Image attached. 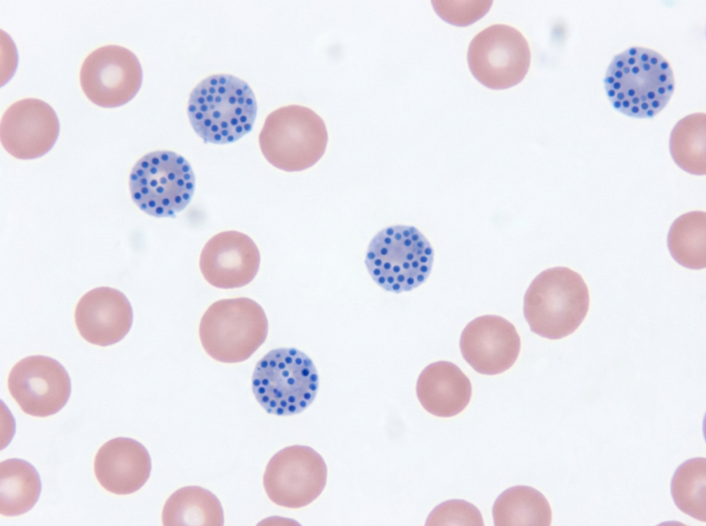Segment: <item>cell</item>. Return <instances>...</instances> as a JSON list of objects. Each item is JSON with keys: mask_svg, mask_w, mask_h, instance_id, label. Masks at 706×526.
<instances>
[{"mask_svg": "<svg viewBox=\"0 0 706 526\" xmlns=\"http://www.w3.org/2000/svg\"><path fill=\"white\" fill-rule=\"evenodd\" d=\"M195 177L190 164L170 151H155L141 157L130 174L129 188L136 205L147 214L174 217L190 202Z\"/></svg>", "mask_w": 706, "mask_h": 526, "instance_id": "ba28073f", "label": "cell"}, {"mask_svg": "<svg viewBox=\"0 0 706 526\" xmlns=\"http://www.w3.org/2000/svg\"><path fill=\"white\" fill-rule=\"evenodd\" d=\"M531 59L529 44L517 29L504 24L490 25L470 43L467 63L474 78L492 90L519 83L527 74Z\"/></svg>", "mask_w": 706, "mask_h": 526, "instance_id": "9c48e42d", "label": "cell"}, {"mask_svg": "<svg viewBox=\"0 0 706 526\" xmlns=\"http://www.w3.org/2000/svg\"><path fill=\"white\" fill-rule=\"evenodd\" d=\"M437 14L445 21L456 26H467L482 18L490 10L492 1H432Z\"/></svg>", "mask_w": 706, "mask_h": 526, "instance_id": "484cf974", "label": "cell"}, {"mask_svg": "<svg viewBox=\"0 0 706 526\" xmlns=\"http://www.w3.org/2000/svg\"><path fill=\"white\" fill-rule=\"evenodd\" d=\"M152 469L146 448L134 439L117 437L103 444L94 462L96 478L113 494H132L143 486Z\"/></svg>", "mask_w": 706, "mask_h": 526, "instance_id": "e0dca14e", "label": "cell"}, {"mask_svg": "<svg viewBox=\"0 0 706 526\" xmlns=\"http://www.w3.org/2000/svg\"><path fill=\"white\" fill-rule=\"evenodd\" d=\"M706 459L693 458L675 471L671 494L676 507L683 513L706 522Z\"/></svg>", "mask_w": 706, "mask_h": 526, "instance_id": "cb8c5ba5", "label": "cell"}, {"mask_svg": "<svg viewBox=\"0 0 706 526\" xmlns=\"http://www.w3.org/2000/svg\"><path fill=\"white\" fill-rule=\"evenodd\" d=\"M268 322L261 306L248 297L223 299L211 304L199 324L206 353L222 363L249 359L264 343Z\"/></svg>", "mask_w": 706, "mask_h": 526, "instance_id": "5b68a950", "label": "cell"}, {"mask_svg": "<svg viewBox=\"0 0 706 526\" xmlns=\"http://www.w3.org/2000/svg\"><path fill=\"white\" fill-rule=\"evenodd\" d=\"M8 387L26 414L45 417L58 412L70 394V377L57 360L33 355L17 363L10 372Z\"/></svg>", "mask_w": 706, "mask_h": 526, "instance_id": "7c38bea8", "label": "cell"}, {"mask_svg": "<svg viewBox=\"0 0 706 526\" xmlns=\"http://www.w3.org/2000/svg\"><path fill=\"white\" fill-rule=\"evenodd\" d=\"M496 526H549L552 510L544 495L525 485L507 489L495 501L492 507Z\"/></svg>", "mask_w": 706, "mask_h": 526, "instance_id": "ffe728a7", "label": "cell"}, {"mask_svg": "<svg viewBox=\"0 0 706 526\" xmlns=\"http://www.w3.org/2000/svg\"><path fill=\"white\" fill-rule=\"evenodd\" d=\"M604 85L615 109L631 117L648 118L668 103L675 81L669 62L661 54L635 46L613 58Z\"/></svg>", "mask_w": 706, "mask_h": 526, "instance_id": "6da1fadb", "label": "cell"}, {"mask_svg": "<svg viewBox=\"0 0 706 526\" xmlns=\"http://www.w3.org/2000/svg\"><path fill=\"white\" fill-rule=\"evenodd\" d=\"M132 309L117 289L99 287L86 293L77 304L74 319L81 337L92 344L106 346L120 341L132 323Z\"/></svg>", "mask_w": 706, "mask_h": 526, "instance_id": "2e32d148", "label": "cell"}, {"mask_svg": "<svg viewBox=\"0 0 706 526\" xmlns=\"http://www.w3.org/2000/svg\"><path fill=\"white\" fill-rule=\"evenodd\" d=\"M143 78L141 63L126 48L108 45L92 51L83 62L80 83L88 99L103 107H117L132 100Z\"/></svg>", "mask_w": 706, "mask_h": 526, "instance_id": "8fae6325", "label": "cell"}, {"mask_svg": "<svg viewBox=\"0 0 706 526\" xmlns=\"http://www.w3.org/2000/svg\"><path fill=\"white\" fill-rule=\"evenodd\" d=\"M260 261L252 239L241 232L226 231L208 241L201 253L199 266L210 284L230 289L249 284L257 274Z\"/></svg>", "mask_w": 706, "mask_h": 526, "instance_id": "9a60e30c", "label": "cell"}, {"mask_svg": "<svg viewBox=\"0 0 706 526\" xmlns=\"http://www.w3.org/2000/svg\"><path fill=\"white\" fill-rule=\"evenodd\" d=\"M165 526H221L223 509L218 498L199 486H186L167 499L162 512Z\"/></svg>", "mask_w": 706, "mask_h": 526, "instance_id": "d6986e66", "label": "cell"}, {"mask_svg": "<svg viewBox=\"0 0 706 526\" xmlns=\"http://www.w3.org/2000/svg\"><path fill=\"white\" fill-rule=\"evenodd\" d=\"M59 122L53 108L42 100L28 98L11 105L0 123V140L13 157L31 160L43 156L55 144Z\"/></svg>", "mask_w": 706, "mask_h": 526, "instance_id": "4fadbf2b", "label": "cell"}, {"mask_svg": "<svg viewBox=\"0 0 706 526\" xmlns=\"http://www.w3.org/2000/svg\"><path fill=\"white\" fill-rule=\"evenodd\" d=\"M706 213L694 211L679 216L667 235L671 255L681 266L690 269L706 266Z\"/></svg>", "mask_w": 706, "mask_h": 526, "instance_id": "7402d4cb", "label": "cell"}, {"mask_svg": "<svg viewBox=\"0 0 706 526\" xmlns=\"http://www.w3.org/2000/svg\"><path fill=\"white\" fill-rule=\"evenodd\" d=\"M434 250L424 235L412 226L395 225L371 240L365 263L373 280L384 290L410 291L428 277Z\"/></svg>", "mask_w": 706, "mask_h": 526, "instance_id": "52a82bcc", "label": "cell"}, {"mask_svg": "<svg viewBox=\"0 0 706 526\" xmlns=\"http://www.w3.org/2000/svg\"><path fill=\"white\" fill-rule=\"evenodd\" d=\"M460 349L475 371L494 375L513 366L520 353L521 339L508 320L487 315L475 318L465 326L460 338Z\"/></svg>", "mask_w": 706, "mask_h": 526, "instance_id": "5bb4252c", "label": "cell"}, {"mask_svg": "<svg viewBox=\"0 0 706 526\" xmlns=\"http://www.w3.org/2000/svg\"><path fill=\"white\" fill-rule=\"evenodd\" d=\"M41 483L36 469L20 459L0 463V513L6 516L23 514L37 502Z\"/></svg>", "mask_w": 706, "mask_h": 526, "instance_id": "44dd1931", "label": "cell"}, {"mask_svg": "<svg viewBox=\"0 0 706 526\" xmlns=\"http://www.w3.org/2000/svg\"><path fill=\"white\" fill-rule=\"evenodd\" d=\"M587 286L582 277L567 267L543 271L524 296L523 313L530 330L549 339L574 333L587 315Z\"/></svg>", "mask_w": 706, "mask_h": 526, "instance_id": "3957f363", "label": "cell"}, {"mask_svg": "<svg viewBox=\"0 0 706 526\" xmlns=\"http://www.w3.org/2000/svg\"><path fill=\"white\" fill-rule=\"evenodd\" d=\"M327 476V466L319 453L309 446L295 445L281 450L270 459L263 483L272 502L297 509L320 496Z\"/></svg>", "mask_w": 706, "mask_h": 526, "instance_id": "30bf717a", "label": "cell"}, {"mask_svg": "<svg viewBox=\"0 0 706 526\" xmlns=\"http://www.w3.org/2000/svg\"><path fill=\"white\" fill-rule=\"evenodd\" d=\"M706 116L704 113L688 115L673 128L669 149L675 163L693 175L706 174Z\"/></svg>", "mask_w": 706, "mask_h": 526, "instance_id": "603a6c76", "label": "cell"}, {"mask_svg": "<svg viewBox=\"0 0 706 526\" xmlns=\"http://www.w3.org/2000/svg\"><path fill=\"white\" fill-rule=\"evenodd\" d=\"M328 141L323 120L311 109L290 105L272 112L259 136L265 159L281 170L307 169L323 156Z\"/></svg>", "mask_w": 706, "mask_h": 526, "instance_id": "8992f818", "label": "cell"}, {"mask_svg": "<svg viewBox=\"0 0 706 526\" xmlns=\"http://www.w3.org/2000/svg\"><path fill=\"white\" fill-rule=\"evenodd\" d=\"M416 392L423 408L439 417H453L468 405L472 385L454 364L445 361L430 364L421 372Z\"/></svg>", "mask_w": 706, "mask_h": 526, "instance_id": "ac0fdd59", "label": "cell"}, {"mask_svg": "<svg viewBox=\"0 0 706 526\" xmlns=\"http://www.w3.org/2000/svg\"><path fill=\"white\" fill-rule=\"evenodd\" d=\"M425 525L482 526L484 523L481 513L473 504L452 499L437 505L429 514Z\"/></svg>", "mask_w": 706, "mask_h": 526, "instance_id": "d4e9b609", "label": "cell"}, {"mask_svg": "<svg viewBox=\"0 0 706 526\" xmlns=\"http://www.w3.org/2000/svg\"><path fill=\"white\" fill-rule=\"evenodd\" d=\"M319 375L312 359L294 348L270 350L256 364L252 388L269 414L291 416L304 411L314 400Z\"/></svg>", "mask_w": 706, "mask_h": 526, "instance_id": "277c9868", "label": "cell"}, {"mask_svg": "<svg viewBox=\"0 0 706 526\" xmlns=\"http://www.w3.org/2000/svg\"><path fill=\"white\" fill-rule=\"evenodd\" d=\"M257 104L249 85L230 74H214L201 81L190 94L188 115L205 143L236 141L253 127Z\"/></svg>", "mask_w": 706, "mask_h": 526, "instance_id": "7a4b0ae2", "label": "cell"}]
</instances>
